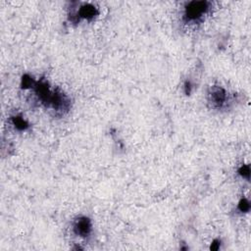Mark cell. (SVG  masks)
Here are the masks:
<instances>
[{
	"mask_svg": "<svg viewBox=\"0 0 251 251\" xmlns=\"http://www.w3.org/2000/svg\"><path fill=\"white\" fill-rule=\"evenodd\" d=\"M207 9V2H191L186 8V17L188 19H196L201 16Z\"/></svg>",
	"mask_w": 251,
	"mask_h": 251,
	"instance_id": "obj_1",
	"label": "cell"
},
{
	"mask_svg": "<svg viewBox=\"0 0 251 251\" xmlns=\"http://www.w3.org/2000/svg\"><path fill=\"white\" fill-rule=\"evenodd\" d=\"M239 173L243 176V177H249V173H250V171H249V167L248 166H243L242 168L240 169L239 171Z\"/></svg>",
	"mask_w": 251,
	"mask_h": 251,
	"instance_id": "obj_8",
	"label": "cell"
},
{
	"mask_svg": "<svg viewBox=\"0 0 251 251\" xmlns=\"http://www.w3.org/2000/svg\"><path fill=\"white\" fill-rule=\"evenodd\" d=\"M219 247V243H217V241H215L214 243L211 245V249H218Z\"/></svg>",
	"mask_w": 251,
	"mask_h": 251,
	"instance_id": "obj_9",
	"label": "cell"
},
{
	"mask_svg": "<svg viewBox=\"0 0 251 251\" xmlns=\"http://www.w3.org/2000/svg\"><path fill=\"white\" fill-rule=\"evenodd\" d=\"M33 85V81H32V79L31 78H28L27 76H25L23 78V85L24 87H30Z\"/></svg>",
	"mask_w": 251,
	"mask_h": 251,
	"instance_id": "obj_7",
	"label": "cell"
},
{
	"mask_svg": "<svg viewBox=\"0 0 251 251\" xmlns=\"http://www.w3.org/2000/svg\"><path fill=\"white\" fill-rule=\"evenodd\" d=\"M74 229L77 235L81 236H86L91 229L90 221L87 218H85V217L83 218H79V220H77Z\"/></svg>",
	"mask_w": 251,
	"mask_h": 251,
	"instance_id": "obj_2",
	"label": "cell"
},
{
	"mask_svg": "<svg viewBox=\"0 0 251 251\" xmlns=\"http://www.w3.org/2000/svg\"><path fill=\"white\" fill-rule=\"evenodd\" d=\"M249 207H250V205H249L248 201H246L245 199L241 200V202L239 203V209H240L241 211H243V212L248 211L249 210Z\"/></svg>",
	"mask_w": 251,
	"mask_h": 251,
	"instance_id": "obj_6",
	"label": "cell"
},
{
	"mask_svg": "<svg viewBox=\"0 0 251 251\" xmlns=\"http://www.w3.org/2000/svg\"><path fill=\"white\" fill-rule=\"evenodd\" d=\"M97 14V11H96V8L92 5H85L81 8V10L79 12V15L82 17V18H86V19H90L93 18V17Z\"/></svg>",
	"mask_w": 251,
	"mask_h": 251,
	"instance_id": "obj_4",
	"label": "cell"
},
{
	"mask_svg": "<svg viewBox=\"0 0 251 251\" xmlns=\"http://www.w3.org/2000/svg\"><path fill=\"white\" fill-rule=\"evenodd\" d=\"M14 124H15V126L17 128L21 129H26L28 127L27 123L25 122L22 118H15L14 119Z\"/></svg>",
	"mask_w": 251,
	"mask_h": 251,
	"instance_id": "obj_5",
	"label": "cell"
},
{
	"mask_svg": "<svg viewBox=\"0 0 251 251\" xmlns=\"http://www.w3.org/2000/svg\"><path fill=\"white\" fill-rule=\"evenodd\" d=\"M211 98L213 103H215L216 105H221L226 100V92L221 87H215L212 89Z\"/></svg>",
	"mask_w": 251,
	"mask_h": 251,
	"instance_id": "obj_3",
	"label": "cell"
}]
</instances>
